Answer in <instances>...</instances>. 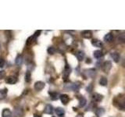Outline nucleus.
<instances>
[{
	"mask_svg": "<svg viewBox=\"0 0 125 117\" xmlns=\"http://www.w3.org/2000/svg\"><path fill=\"white\" fill-rule=\"evenodd\" d=\"M31 73H30V71H27V73H26V74H25V81L26 82H30L31 81Z\"/></svg>",
	"mask_w": 125,
	"mask_h": 117,
	"instance_id": "25",
	"label": "nucleus"
},
{
	"mask_svg": "<svg viewBox=\"0 0 125 117\" xmlns=\"http://www.w3.org/2000/svg\"><path fill=\"white\" fill-rule=\"evenodd\" d=\"M12 112L9 108H4L2 112V117H11Z\"/></svg>",
	"mask_w": 125,
	"mask_h": 117,
	"instance_id": "14",
	"label": "nucleus"
},
{
	"mask_svg": "<svg viewBox=\"0 0 125 117\" xmlns=\"http://www.w3.org/2000/svg\"><path fill=\"white\" fill-rule=\"evenodd\" d=\"M91 88H92V85H90L88 88H87V91H88V92H91V91H92V89H91Z\"/></svg>",
	"mask_w": 125,
	"mask_h": 117,
	"instance_id": "29",
	"label": "nucleus"
},
{
	"mask_svg": "<svg viewBox=\"0 0 125 117\" xmlns=\"http://www.w3.org/2000/svg\"><path fill=\"white\" fill-rule=\"evenodd\" d=\"M59 98H60L61 102L63 105H66L70 101V98L67 95H61Z\"/></svg>",
	"mask_w": 125,
	"mask_h": 117,
	"instance_id": "5",
	"label": "nucleus"
},
{
	"mask_svg": "<svg viewBox=\"0 0 125 117\" xmlns=\"http://www.w3.org/2000/svg\"><path fill=\"white\" fill-rule=\"evenodd\" d=\"M7 91L8 90L6 88L3 90H0V99H3L6 97L7 95Z\"/></svg>",
	"mask_w": 125,
	"mask_h": 117,
	"instance_id": "21",
	"label": "nucleus"
},
{
	"mask_svg": "<svg viewBox=\"0 0 125 117\" xmlns=\"http://www.w3.org/2000/svg\"><path fill=\"white\" fill-rule=\"evenodd\" d=\"M88 60H86V62H87V63H90V62H91V60H90V58H87Z\"/></svg>",
	"mask_w": 125,
	"mask_h": 117,
	"instance_id": "31",
	"label": "nucleus"
},
{
	"mask_svg": "<svg viewBox=\"0 0 125 117\" xmlns=\"http://www.w3.org/2000/svg\"><path fill=\"white\" fill-rule=\"evenodd\" d=\"M6 76V73L5 71H3V70H2V71H0V80L3 79L4 77H5Z\"/></svg>",
	"mask_w": 125,
	"mask_h": 117,
	"instance_id": "27",
	"label": "nucleus"
},
{
	"mask_svg": "<svg viewBox=\"0 0 125 117\" xmlns=\"http://www.w3.org/2000/svg\"><path fill=\"white\" fill-rule=\"evenodd\" d=\"M53 112V107L52 105H47L45 109H44V113H45V114H52Z\"/></svg>",
	"mask_w": 125,
	"mask_h": 117,
	"instance_id": "8",
	"label": "nucleus"
},
{
	"mask_svg": "<svg viewBox=\"0 0 125 117\" xmlns=\"http://www.w3.org/2000/svg\"><path fill=\"white\" fill-rule=\"evenodd\" d=\"M113 38V34H110V33H108L104 36V41L105 42H110V41H112Z\"/></svg>",
	"mask_w": 125,
	"mask_h": 117,
	"instance_id": "16",
	"label": "nucleus"
},
{
	"mask_svg": "<svg viewBox=\"0 0 125 117\" xmlns=\"http://www.w3.org/2000/svg\"><path fill=\"white\" fill-rule=\"evenodd\" d=\"M85 73L89 77H94L96 75V72L95 69H89L88 70H85Z\"/></svg>",
	"mask_w": 125,
	"mask_h": 117,
	"instance_id": "10",
	"label": "nucleus"
},
{
	"mask_svg": "<svg viewBox=\"0 0 125 117\" xmlns=\"http://www.w3.org/2000/svg\"><path fill=\"white\" fill-rule=\"evenodd\" d=\"M6 82L9 84H14L17 82V78L15 76H10L6 79Z\"/></svg>",
	"mask_w": 125,
	"mask_h": 117,
	"instance_id": "3",
	"label": "nucleus"
},
{
	"mask_svg": "<svg viewBox=\"0 0 125 117\" xmlns=\"http://www.w3.org/2000/svg\"><path fill=\"white\" fill-rule=\"evenodd\" d=\"M111 67H112V64H111V62L109 61L105 62L103 63V69L105 73H108L109 70H110Z\"/></svg>",
	"mask_w": 125,
	"mask_h": 117,
	"instance_id": "4",
	"label": "nucleus"
},
{
	"mask_svg": "<svg viewBox=\"0 0 125 117\" xmlns=\"http://www.w3.org/2000/svg\"><path fill=\"white\" fill-rule=\"evenodd\" d=\"M45 84L44 83V82H42V81H37V82H35L34 88L35 90H36V91H42V90L45 88Z\"/></svg>",
	"mask_w": 125,
	"mask_h": 117,
	"instance_id": "2",
	"label": "nucleus"
},
{
	"mask_svg": "<svg viewBox=\"0 0 125 117\" xmlns=\"http://www.w3.org/2000/svg\"><path fill=\"white\" fill-rule=\"evenodd\" d=\"M42 33V30H37L36 32L34 33V37L36 38L37 37H38L39 35H40V34Z\"/></svg>",
	"mask_w": 125,
	"mask_h": 117,
	"instance_id": "28",
	"label": "nucleus"
},
{
	"mask_svg": "<svg viewBox=\"0 0 125 117\" xmlns=\"http://www.w3.org/2000/svg\"><path fill=\"white\" fill-rule=\"evenodd\" d=\"M34 117H42L40 115H38V114H34Z\"/></svg>",
	"mask_w": 125,
	"mask_h": 117,
	"instance_id": "30",
	"label": "nucleus"
},
{
	"mask_svg": "<svg viewBox=\"0 0 125 117\" xmlns=\"http://www.w3.org/2000/svg\"><path fill=\"white\" fill-rule=\"evenodd\" d=\"M81 36L84 38L90 39L92 37V33L91 30H83L81 32Z\"/></svg>",
	"mask_w": 125,
	"mask_h": 117,
	"instance_id": "6",
	"label": "nucleus"
},
{
	"mask_svg": "<svg viewBox=\"0 0 125 117\" xmlns=\"http://www.w3.org/2000/svg\"><path fill=\"white\" fill-rule=\"evenodd\" d=\"M107 84H108V81H107L106 78L104 77L100 78V80H99V84L101 86H106Z\"/></svg>",
	"mask_w": 125,
	"mask_h": 117,
	"instance_id": "22",
	"label": "nucleus"
},
{
	"mask_svg": "<svg viewBox=\"0 0 125 117\" xmlns=\"http://www.w3.org/2000/svg\"><path fill=\"white\" fill-rule=\"evenodd\" d=\"M104 112H105V110L103 108H98L95 110V115L98 117H100L104 114Z\"/></svg>",
	"mask_w": 125,
	"mask_h": 117,
	"instance_id": "18",
	"label": "nucleus"
},
{
	"mask_svg": "<svg viewBox=\"0 0 125 117\" xmlns=\"http://www.w3.org/2000/svg\"><path fill=\"white\" fill-rule=\"evenodd\" d=\"M5 63H6L5 59H4L2 57H0V67L2 68L3 66H5Z\"/></svg>",
	"mask_w": 125,
	"mask_h": 117,
	"instance_id": "26",
	"label": "nucleus"
},
{
	"mask_svg": "<svg viewBox=\"0 0 125 117\" xmlns=\"http://www.w3.org/2000/svg\"><path fill=\"white\" fill-rule=\"evenodd\" d=\"M70 72H71V68L70 67V66H68L67 64H66L65 68H64L63 72H62V78H63L64 80L67 79V77H69Z\"/></svg>",
	"mask_w": 125,
	"mask_h": 117,
	"instance_id": "1",
	"label": "nucleus"
},
{
	"mask_svg": "<svg viewBox=\"0 0 125 117\" xmlns=\"http://www.w3.org/2000/svg\"><path fill=\"white\" fill-rule=\"evenodd\" d=\"M76 56H77L78 60L82 61L84 58V52H83V51H78V52L76 53Z\"/></svg>",
	"mask_w": 125,
	"mask_h": 117,
	"instance_id": "15",
	"label": "nucleus"
},
{
	"mask_svg": "<svg viewBox=\"0 0 125 117\" xmlns=\"http://www.w3.org/2000/svg\"><path fill=\"white\" fill-rule=\"evenodd\" d=\"M47 52L49 55H53L55 52H56V49L54 48V47L51 46V47H49L48 49H47Z\"/></svg>",
	"mask_w": 125,
	"mask_h": 117,
	"instance_id": "24",
	"label": "nucleus"
},
{
	"mask_svg": "<svg viewBox=\"0 0 125 117\" xmlns=\"http://www.w3.org/2000/svg\"><path fill=\"white\" fill-rule=\"evenodd\" d=\"M15 62H16V64H17V66H21L22 64L23 57H22L21 55H18V56H17V58H16V59H15Z\"/></svg>",
	"mask_w": 125,
	"mask_h": 117,
	"instance_id": "17",
	"label": "nucleus"
},
{
	"mask_svg": "<svg viewBox=\"0 0 125 117\" xmlns=\"http://www.w3.org/2000/svg\"><path fill=\"white\" fill-rule=\"evenodd\" d=\"M35 38L34 37V35H32V36H31V37H29L27 39V41H26V45H32L33 44V42L35 41Z\"/></svg>",
	"mask_w": 125,
	"mask_h": 117,
	"instance_id": "19",
	"label": "nucleus"
},
{
	"mask_svg": "<svg viewBox=\"0 0 125 117\" xmlns=\"http://www.w3.org/2000/svg\"><path fill=\"white\" fill-rule=\"evenodd\" d=\"M92 44L95 47H97V48H102L103 45V42H102L100 40H98V39H93L92 41Z\"/></svg>",
	"mask_w": 125,
	"mask_h": 117,
	"instance_id": "7",
	"label": "nucleus"
},
{
	"mask_svg": "<svg viewBox=\"0 0 125 117\" xmlns=\"http://www.w3.org/2000/svg\"><path fill=\"white\" fill-rule=\"evenodd\" d=\"M52 117H55V116H52Z\"/></svg>",
	"mask_w": 125,
	"mask_h": 117,
	"instance_id": "33",
	"label": "nucleus"
},
{
	"mask_svg": "<svg viewBox=\"0 0 125 117\" xmlns=\"http://www.w3.org/2000/svg\"><path fill=\"white\" fill-rule=\"evenodd\" d=\"M55 112H56V115L58 116H60V117H63L64 115H65V111H64V109L63 108H62L60 107H58L56 108V110H55Z\"/></svg>",
	"mask_w": 125,
	"mask_h": 117,
	"instance_id": "9",
	"label": "nucleus"
},
{
	"mask_svg": "<svg viewBox=\"0 0 125 117\" xmlns=\"http://www.w3.org/2000/svg\"><path fill=\"white\" fill-rule=\"evenodd\" d=\"M86 103H87V101H86V99L83 96H81L79 98V105H80V106L81 107H84V105H86Z\"/></svg>",
	"mask_w": 125,
	"mask_h": 117,
	"instance_id": "20",
	"label": "nucleus"
},
{
	"mask_svg": "<svg viewBox=\"0 0 125 117\" xmlns=\"http://www.w3.org/2000/svg\"><path fill=\"white\" fill-rule=\"evenodd\" d=\"M111 57L115 62H118L120 61V56L118 52H112L111 53Z\"/></svg>",
	"mask_w": 125,
	"mask_h": 117,
	"instance_id": "13",
	"label": "nucleus"
},
{
	"mask_svg": "<svg viewBox=\"0 0 125 117\" xmlns=\"http://www.w3.org/2000/svg\"><path fill=\"white\" fill-rule=\"evenodd\" d=\"M103 96L99 95V94H94V95H92V100H94L95 101H97V102H99V101H101L102 100H103Z\"/></svg>",
	"mask_w": 125,
	"mask_h": 117,
	"instance_id": "12",
	"label": "nucleus"
},
{
	"mask_svg": "<svg viewBox=\"0 0 125 117\" xmlns=\"http://www.w3.org/2000/svg\"><path fill=\"white\" fill-rule=\"evenodd\" d=\"M52 100H57L59 98V94L57 92H49Z\"/></svg>",
	"mask_w": 125,
	"mask_h": 117,
	"instance_id": "23",
	"label": "nucleus"
},
{
	"mask_svg": "<svg viewBox=\"0 0 125 117\" xmlns=\"http://www.w3.org/2000/svg\"><path fill=\"white\" fill-rule=\"evenodd\" d=\"M77 117H84V116H83V114H79V115H77Z\"/></svg>",
	"mask_w": 125,
	"mask_h": 117,
	"instance_id": "32",
	"label": "nucleus"
},
{
	"mask_svg": "<svg viewBox=\"0 0 125 117\" xmlns=\"http://www.w3.org/2000/svg\"><path fill=\"white\" fill-rule=\"evenodd\" d=\"M93 56L95 58H97V59H99V58L103 57V53L100 50H96L93 52Z\"/></svg>",
	"mask_w": 125,
	"mask_h": 117,
	"instance_id": "11",
	"label": "nucleus"
}]
</instances>
